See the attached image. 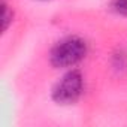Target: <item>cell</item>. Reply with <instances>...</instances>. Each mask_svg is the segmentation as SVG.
I'll return each instance as SVG.
<instances>
[{
    "label": "cell",
    "instance_id": "obj_4",
    "mask_svg": "<svg viewBox=\"0 0 127 127\" xmlns=\"http://www.w3.org/2000/svg\"><path fill=\"white\" fill-rule=\"evenodd\" d=\"M2 20H3V26H2V32L5 33L9 26L14 21V11L12 8L6 3V0H2Z\"/></svg>",
    "mask_w": 127,
    "mask_h": 127
},
{
    "label": "cell",
    "instance_id": "obj_3",
    "mask_svg": "<svg viewBox=\"0 0 127 127\" xmlns=\"http://www.w3.org/2000/svg\"><path fill=\"white\" fill-rule=\"evenodd\" d=\"M112 67L120 73L127 70V54L124 51H117L112 55Z\"/></svg>",
    "mask_w": 127,
    "mask_h": 127
},
{
    "label": "cell",
    "instance_id": "obj_1",
    "mask_svg": "<svg viewBox=\"0 0 127 127\" xmlns=\"http://www.w3.org/2000/svg\"><path fill=\"white\" fill-rule=\"evenodd\" d=\"M87 55V42L78 36H67L57 42L51 52L49 61L55 69L72 67Z\"/></svg>",
    "mask_w": 127,
    "mask_h": 127
},
{
    "label": "cell",
    "instance_id": "obj_2",
    "mask_svg": "<svg viewBox=\"0 0 127 127\" xmlns=\"http://www.w3.org/2000/svg\"><path fill=\"white\" fill-rule=\"evenodd\" d=\"M84 91V78L82 73L76 69L69 70L55 82L51 91V97L58 105H73L78 102Z\"/></svg>",
    "mask_w": 127,
    "mask_h": 127
},
{
    "label": "cell",
    "instance_id": "obj_5",
    "mask_svg": "<svg viewBox=\"0 0 127 127\" xmlns=\"http://www.w3.org/2000/svg\"><path fill=\"white\" fill-rule=\"evenodd\" d=\"M109 9L114 14L127 18V0H111L109 2Z\"/></svg>",
    "mask_w": 127,
    "mask_h": 127
},
{
    "label": "cell",
    "instance_id": "obj_6",
    "mask_svg": "<svg viewBox=\"0 0 127 127\" xmlns=\"http://www.w3.org/2000/svg\"><path fill=\"white\" fill-rule=\"evenodd\" d=\"M37 2H49V0H37Z\"/></svg>",
    "mask_w": 127,
    "mask_h": 127
}]
</instances>
